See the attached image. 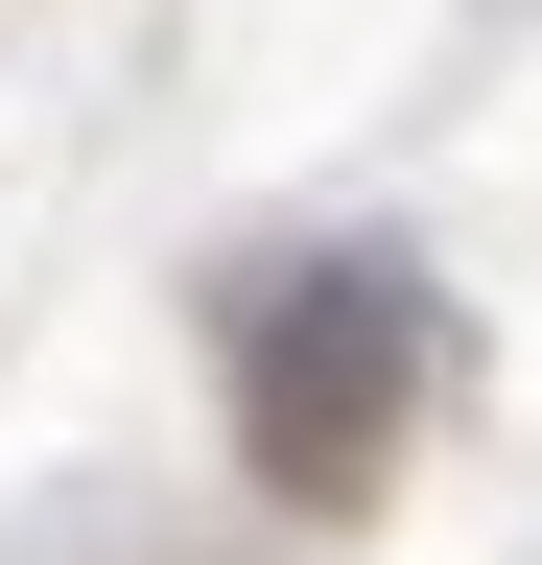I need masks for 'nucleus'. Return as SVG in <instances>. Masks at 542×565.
Wrapping results in <instances>:
<instances>
[{"label": "nucleus", "instance_id": "obj_1", "mask_svg": "<svg viewBox=\"0 0 542 565\" xmlns=\"http://www.w3.org/2000/svg\"><path fill=\"white\" fill-rule=\"evenodd\" d=\"M425 401H448V307L401 259H259L236 282V424H259V471L307 519H354Z\"/></svg>", "mask_w": 542, "mask_h": 565}]
</instances>
